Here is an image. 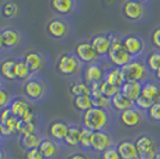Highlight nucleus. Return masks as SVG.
Segmentation results:
<instances>
[{
    "label": "nucleus",
    "mask_w": 160,
    "mask_h": 159,
    "mask_svg": "<svg viewBox=\"0 0 160 159\" xmlns=\"http://www.w3.org/2000/svg\"><path fill=\"white\" fill-rule=\"evenodd\" d=\"M109 37L111 40V48L109 50L108 56L115 66L122 68L132 61L133 56L126 50L122 38H120L118 36H115V35H109Z\"/></svg>",
    "instance_id": "nucleus-1"
},
{
    "label": "nucleus",
    "mask_w": 160,
    "mask_h": 159,
    "mask_svg": "<svg viewBox=\"0 0 160 159\" xmlns=\"http://www.w3.org/2000/svg\"><path fill=\"white\" fill-rule=\"evenodd\" d=\"M109 117L104 109L99 108H91L82 115V123L85 128L92 132H103V129L107 127Z\"/></svg>",
    "instance_id": "nucleus-2"
},
{
    "label": "nucleus",
    "mask_w": 160,
    "mask_h": 159,
    "mask_svg": "<svg viewBox=\"0 0 160 159\" xmlns=\"http://www.w3.org/2000/svg\"><path fill=\"white\" fill-rule=\"evenodd\" d=\"M135 146L138 150L139 159H154L155 156L159 153L157 141L148 135L139 136L135 141Z\"/></svg>",
    "instance_id": "nucleus-3"
},
{
    "label": "nucleus",
    "mask_w": 160,
    "mask_h": 159,
    "mask_svg": "<svg viewBox=\"0 0 160 159\" xmlns=\"http://www.w3.org/2000/svg\"><path fill=\"white\" fill-rule=\"evenodd\" d=\"M122 73L124 75L126 81H138L141 83L142 80L146 78V66L138 60H132L128 65L121 68Z\"/></svg>",
    "instance_id": "nucleus-4"
},
{
    "label": "nucleus",
    "mask_w": 160,
    "mask_h": 159,
    "mask_svg": "<svg viewBox=\"0 0 160 159\" xmlns=\"http://www.w3.org/2000/svg\"><path fill=\"white\" fill-rule=\"evenodd\" d=\"M79 69V60L72 54H63L58 61V71L63 75H72Z\"/></svg>",
    "instance_id": "nucleus-5"
},
{
    "label": "nucleus",
    "mask_w": 160,
    "mask_h": 159,
    "mask_svg": "<svg viewBox=\"0 0 160 159\" xmlns=\"http://www.w3.org/2000/svg\"><path fill=\"white\" fill-rule=\"evenodd\" d=\"M122 11H123V14H124L126 18L132 20H138L143 17L145 7H143L142 3H140V1L130 0V1L124 3Z\"/></svg>",
    "instance_id": "nucleus-6"
},
{
    "label": "nucleus",
    "mask_w": 160,
    "mask_h": 159,
    "mask_svg": "<svg viewBox=\"0 0 160 159\" xmlns=\"http://www.w3.org/2000/svg\"><path fill=\"white\" fill-rule=\"evenodd\" d=\"M75 55L77 58L82 62H93L98 58V54L96 53L93 47L91 46L90 42H81L75 47Z\"/></svg>",
    "instance_id": "nucleus-7"
},
{
    "label": "nucleus",
    "mask_w": 160,
    "mask_h": 159,
    "mask_svg": "<svg viewBox=\"0 0 160 159\" xmlns=\"http://www.w3.org/2000/svg\"><path fill=\"white\" fill-rule=\"evenodd\" d=\"M91 46L93 47V49L96 50V53L99 55H108L109 50L111 48V40L109 37V35H97L91 40Z\"/></svg>",
    "instance_id": "nucleus-8"
},
{
    "label": "nucleus",
    "mask_w": 160,
    "mask_h": 159,
    "mask_svg": "<svg viewBox=\"0 0 160 159\" xmlns=\"http://www.w3.org/2000/svg\"><path fill=\"white\" fill-rule=\"evenodd\" d=\"M142 84L138 81H126L123 86L121 87V93L132 102H135L141 96Z\"/></svg>",
    "instance_id": "nucleus-9"
},
{
    "label": "nucleus",
    "mask_w": 160,
    "mask_h": 159,
    "mask_svg": "<svg viewBox=\"0 0 160 159\" xmlns=\"http://www.w3.org/2000/svg\"><path fill=\"white\" fill-rule=\"evenodd\" d=\"M111 146V139L104 132H94L91 142V148L97 152H104Z\"/></svg>",
    "instance_id": "nucleus-10"
},
{
    "label": "nucleus",
    "mask_w": 160,
    "mask_h": 159,
    "mask_svg": "<svg viewBox=\"0 0 160 159\" xmlns=\"http://www.w3.org/2000/svg\"><path fill=\"white\" fill-rule=\"evenodd\" d=\"M123 46L126 48L128 53L130 54L132 56H136L140 55L143 50V42L140 37L136 36H127L123 38Z\"/></svg>",
    "instance_id": "nucleus-11"
},
{
    "label": "nucleus",
    "mask_w": 160,
    "mask_h": 159,
    "mask_svg": "<svg viewBox=\"0 0 160 159\" xmlns=\"http://www.w3.org/2000/svg\"><path fill=\"white\" fill-rule=\"evenodd\" d=\"M117 151L120 154L121 159H139L138 150L135 142L132 141H122L117 145Z\"/></svg>",
    "instance_id": "nucleus-12"
},
{
    "label": "nucleus",
    "mask_w": 160,
    "mask_h": 159,
    "mask_svg": "<svg viewBox=\"0 0 160 159\" xmlns=\"http://www.w3.org/2000/svg\"><path fill=\"white\" fill-rule=\"evenodd\" d=\"M24 93L31 100H38L44 93L43 84L38 80H29L24 85Z\"/></svg>",
    "instance_id": "nucleus-13"
},
{
    "label": "nucleus",
    "mask_w": 160,
    "mask_h": 159,
    "mask_svg": "<svg viewBox=\"0 0 160 159\" xmlns=\"http://www.w3.org/2000/svg\"><path fill=\"white\" fill-rule=\"evenodd\" d=\"M141 96L146 97L152 103H159L160 102V85L155 83H145L142 85Z\"/></svg>",
    "instance_id": "nucleus-14"
},
{
    "label": "nucleus",
    "mask_w": 160,
    "mask_h": 159,
    "mask_svg": "<svg viewBox=\"0 0 160 159\" xmlns=\"http://www.w3.org/2000/svg\"><path fill=\"white\" fill-rule=\"evenodd\" d=\"M121 122L127 127H136L140 125L141 122V115L140 113L136 110V109H129V110H126L123 113H121Z\"/></svg>",
    "instance_id": "nucleus-15"
},
{
    "label": "nucleus",
    "mask_w": 160,
    "mask_h": 159,
    "mask_svg": "<svg viewBox=\"0 0 160 159\" xmlns=\"http://www.w3.org/2000/svg\"><path fill=\"white\" fill-rule=\"evenodd\" d=\"M47 31L55 38H62L67 33V25L60 19H53L48 23Z\"/></svg>",
    "instance_id": "nucleus-16"
},
{
    "label": "nucleus",
    "mask_w": 160,
    "mask_h": 159,
    "mask_svg": "<svg viewBox=\"0 0 160 159\" xmlns=\"http://www.w3.org/2000/svg\"><path fill=\"white\" fill-rule=\"evenodd\" d=\"M10 110L13 116H16L17 119L22 120L28 113L31 111V106L29 105V103H27L25 100H14L11 105H10Z\"/></svg>",
    "instance_id": "nucleus-17"
},
{
    "label": "nucleus",
    "mask_w": 160,
    "mask_h": 159,
    "mask_svg": "<svg viewBox=\"0 0 160 159\" xmlns=\"http://www.w3.org/2000/svg\"><path fill=\"white\" fill-rule=\"evenodd\" d=\"M104 80L107 81L108 84L117 87V89H120V90H121V87L123 86V84L126 83V79H124V75H123V73H122V69L118 68V67L110 69V71L107 73L105 79Z\"/></svg>",
    "instance_id": "nucleus-18"
},
{
    "label": "nucleus",
    "mask_w": 160,
    "mask_h": 159,
    "mask_svg": "<svg viewBox=\"0 0 160 159\" xmlns=\"http://www.w3.org/2000/svg\"><path fill=\"white\" fill-rule=\"evenodd\" d=\"M103 69L100 68V66L92 64L85 69V79L88 84H94V83H99L103 81Z\"/></svg>",
    "instance_id": "nucleus-19"
},
{
    "label": "nucleus",
    "mask_w": 160,
    "mask_h": 159,
    "mask_svg": "<svg viewBox=\"0 0 160 159\" xmlns=\"http://www.w3.org/2000/svg\"><path fill=\"white\" fill-rule=\"evenodd\" d=\"M24 61L28 65L29 69L31 73H36L38 72L42 66H43V60H42V56H41L38 53L36 52H31V53H28L24 58Z\"/></svg>",
    "instance_id": "nucleus-20"
},
{
    "label": "nucleus",
    "mask_w": 160,
    "mask_h": 159,
    "mask_svg": "<svg viewBox=\"0 0 160 159\" xmlns=\"http://www.w3.org/2000/svg\"><path fill=\"white\" fill-rule=\"evenodd\" d=\"M111 104H112V106L116 110H118L121 113H123L126 110H129V109H133L134 106L133 102L129 100L128 98H126L121 92L117 93L115 97L111 98Z\"/></svg>",
    "instance_id": "nucleus-21"
},
{
    "label": "nucleus",
    "mask_w": 160,
    "mask_h": 159,
    "mask_svg": "<svg viewBox=\"0 0 160 159\" xmlns=\"http://www.w3.org/2000/svg\"><path fill=\"white\" fill-rule=\"evenodd\" d=\"M69 127L67 126L65 122H54L53 125L50 126V135L53 136L54 139L56 140H65L67 135V132H68Z\"/></svg>",
    "instance_id": "nucleus-22"
},
{
    "label": "nucleus",
    "mask_w": 160,
    "mask_h": 159,
    "mask_svg": "<svg viewBox=\"0 0 160 159\" xmlns=\"http://www.w3.org/2000/svg\"><path fill=\"white\" fill-rule=\"evenodd\" d=\"M74 106L80 110V111H87L91 108H93V100H92V96L90 95H84V96H77L73 100Z\"/></svg>",
    "instance_id": "nucleus-23"
},
{
    "label": "nucleus",
    "mask_w": 160,
    "mask_h": 159,
    "mask_svg": "<svg viewBox=\"0 0 160 159\" xmlns=\"http://www.w3.org/2000/svg\"><path fill=\"white\" fill-rule=\"evenodd\" d=\"M38 150L41 151L44 159H53L58 154V147L50 140H43L41 142Z\"/></svg>",
    "instance_id": "nucleus-24"
},
{
    "label": "nucleus",
    "mask_w": 160,
    "mask_h": 159,
    "mask_svg": "<svg viewBox=\"0 0 160 159\" xmlns=\"http://www.w3.org/2000/svg\"><path fill=\"white\" fill-rule=\"evenodd\" d=\"M16 62L13 60H6L0 65V74L6 79H16Z\"/></svg>",
    "instance_id": "nucleus-25"
},
{
    "label": "nucleus",
    "mask_w": 160,
    "mask_h": 159,
    "mask_svg": "<svg viewBox=\"0 0 160 159\" xmlns=\"http://www.w3.org/2000/svg\"><path fill=\"white\" fill-rule=\"evenodd\" d=\"M2 38H4V47L13 48L19 42V35L13 29H5L2 30Z\"/></svg>",
    "instance_id": "nucleus-26"
},
{
    "label": "nucleus",
    "mask_w": 160,
    "mask_h": 159,
    "mask_svg": "<svg viewBox=\"0 0 160 159\" xmlns=\"http://www.w3.org/2000/svg\"><path fill=\"white\" fill-rule=\"evenodd\" d=\"M42 141L43 140L41 139L38 134L32 133V134H29V135H24L22 138V146L29 151V150H33V148H38Z\"/></svg>",
    "instance_id": "nucleus-27"
},
{
    "label": "nucleus",
    "mask_w": 160,
    "mask_h": 159,
    "mask_svg": "<svg viewBox=\"0 0 160 159\" xmlns=\"http://www.w3.org/2000/svg\"><path fill=\"white\" fill-rule=\"evenodd\" d=\"M50 5L56 12L61 14H67L69 13L73 10V1L72 0H53L50 3Z\"/></svg>",
    "instance_id": "nucleus-28"
},
{
    "label": "nucleus",
    "mask_w": 160,
    "mask_h": 159,
    "mask_svg": "<svg viewBox=\"0 0 160 159\" xmlns=\"http://www.w3.org/2000/svg\"><path fill=\"white\" fill-rule=\"evenodd\" d=\"M71 93L74 97L77 96H84V95H90L91 96V84L87 81H77L71 85Z\"/></svg>",
    "instance_id": "nucleus-29"
},
{
    "label": "nucleus",
    "mask_w": 160,
    "mask_h": 159,
    "mask_svg": "<svg viewBox=\"0 0 160 159\" xmlns=\"http://www.w3.org/2000/svg\"><path fill=\"white\" fill-rule=\"evenodd\" d=\"M17 123H18V119L16 116H12L10 120H7L6 122L0 123V133L4 136H8L14 132H17Z\"/></svg>",
    "instance_id": "nucleus-30"
},
{
    "label": "nucleus",
    "mask_w": 160,
    "mask_h": 159,
    "mask_svg": "<svg viewBox=\"0 0 160 159\" xmlns=\"http://www.w3.org/2000/svg\"><path fill=\"white\" fill-rule=\"evenodd\" d=\"M65 142L69 146H77L80 144V129L78 127H69L67 135L65 138Z\"/></svg>",
    "instance_id": "nucleus-31"
},
{
    "label": "nucleus",
    "mask_w": 160,
    "mask_h": 159,
    "mask_svg": "<svg viewBox=\"0 0 160 159\" xmlns=\"http://www.w3.org/2000/svg\"><path fill=\"white\" fill-rule=\"evenodd\" d=\"M17 133L24 135H29L36 133V123L35 122H25L23 120L18 119V123H17Z\"/></svg>",
    "instance_id": "nucleus-32"
},
{
    "label": "nucleus",
    "mask_w": 160,
    "mask_h": 159,
    "mask_svg": "<svg viewBox=\"0 0 160 159\" xmlns=\"http://www.w3.org/2000/svg\"><path fill=\"white\" fill-rule=\"evenodd\" d=\"M31 74L28 65L25 64L24 60H19L16 62V79L25 80L29 78V75Z\"/></svg>",
    "instance_id": "nucleus-33"
},
{
    "label": "nucleus",
    "mask_w": 160,
    "mask_h": 159,
    "mask_svg": "<svg viewBox=\"0 0 160 159\" xmlns=\"http://www.w3.org/2000/svg\"><path fill=\"white\" fill-rule=\"evenodd\" d=\"M147 66L149 67L151 71H154L157 73L160 69V53L154 52L147 56Z\"/></svg>",
    "instance_id": "nucleus-34"
},
{
    "label": "nucleus",
    "mask_w": 160,
    "mask_h": 159,
    "mask_svg": "<svg viewBox=\"0 0 160 159\" xmlns=\"http://www.w3.org/2000/svg\"><path fill=\"white\" fill-rule=\"evenodd\" d=\"M92 131L87 129V128H82L80 129V145L85 148H90L91 147V142H92V136H93Z\"/></svg>",
    "instance_id": "nucleus-35"
},
{
    "label": "nucleus",
    "mask_w": 160,
    "mask_h": 159,
    "mask_svg": "<svg viewBox=\"0 0 160 159\" xmlns=\"http://www.w3.org/2000/svg\"><path fill=\"white\" fill-rule=\"evenodd\" d=\"M100 89H102V95L103 96H105V97H108V98H112V97H115L117 93L121 92L120 89H117V87L112 86V85H110V84H108L105 80H103L102 81V86H100Z\"/></svg>",
    "instance_id": "nucleus-36"
},
{
    "label": "nucleus",
    "mask_w": 160,
    "mask_h": 159,
    "mask_svg": "<svg viewBox=\"0 0 160 159\" xmlns=\"http://www.w3.org/2000/svg\"><path fill=\"white\" fill-rule=\"evenodd\" d=\"M17 12H18V6H17L16 3L8 1V3H5V4L2 5V14H4L5 17L11 18V17L16 16Z\"/></svg>",
    "instance_id": "nucleus-37"
},
{
    "label": "nucleus",
    "mask_w": 160,
    "mask_h": 159,
    "mask_svg": "<svg viewBox=\"0 0 160 159\" xmlns=\"http://www.w3.org/2000/svg\"><path fill=\"white\" fill-rule=\"evenodd\" d=\"M92 100H93L94 108H99V109H104V110L111 103V100L105 97V96H103V95L97 96V97H92Z\"/></svg>",
    "instance_id": "nucleus-38"
},
{
    "label": "nucleus",
    "mask_w": 160,
    "mask_h": 159,
    "mask_svg": "<svg viewBox=\"0 0 160 159\" xmlns=\"http://www.w3.org/2000/svg\"><path fill=\"white\" fill-rule=\"evenodd\" d=\"M154 103H152L149 100H147L146 97L143 96H140L138 100L134 102V105H136L139 109H142V110H149V108L153 105Z\"/></svg>",
    "instance_id": "nucleus-39"
},
{
    "label": "nucleus",
    "mask_w": 160,
    "mask_h": 159,
    "mask_svg": "<svg viewBox=\"0 0 160 159\" xmlns=\"http://www.w3.org/2000/svg\"><path fill=\"white\" fill-rule=\"evenodd\" d=\"M148 115H149V117L154 121H160V102L159 103H154L153 105L149 108V110H148Z\"/></svg>",
    "instance_id": "nucleus-40"
},
{
    "label": "nucleus",
    "mask_w": 160,
    "mask_h": 159,
    "mask_svg": "<svg viewBox=\"0 0 160 159\" xmlns=\"http://www.w3.org/2000/svg\"><path fill=\"white\" fill-rule=\"evenodd\" d=\"M102 159H121V157L118 154L117 148L110 147V148H108L107 151H104L102 153Z\"/></svg>",
    "instance_id": "nucleus-41"
},
{
    "label": "nucleus",
    "mask_w": 160,
    "mask_h": 159,
    "mask_svg": "<svg viewBox=\"0 0 160 159\" xmlns=\"http://www.w3.org/2000/svg\"><path fill=\"white\" fill-rule=\"evenodd\" d=\"M25 159H44L42 153L38 148H33V150H29L25 153Z\"/></svg>",
    "instance_id": "nucleus-42"
},
{
    "label": "nucleus",
    "mask_w": 160,
    "mask_h": 159,
    "mask_svg": "<svg viewBox=\"0 0 160 159\" xmlns=\"http://www.w3.org/2000/svg\"><path fill=\"white\" fill-rule=\"evenodd\" d=\"M13 115L11 113L10 108H4L1 111H0V123H4L6 122L7 120H10Z\"/></svg>",
    "instance_id": "nucleus-43"
},
{
    "label": "nucleus",
    "mask_w": 160,
    "mask_h": 159,
    "mask_svg": "<svg viewBox=\"0 0 160 159\" xmlns=\"http://www.w3.org/2000/svg\"><path fill=\"white\" fill-rule=\"evenodd\" d=\"M152 43L160 49V28L155 29L152 33Z\"/></svg>",
    "instance_id": "nucleus-44"
},
{
    "label": "nucleus",
    "mask_w": 160,
    "mask_h": 159,
    "mask_svg": "<svg viewBox=\"0 0 160 159\" xmlns=\"http://www.w3.org/2000/svg\"><path fill=\"white\" fill-rule=\"evenodd\" d=\"M8 102V93L6 90L0 87V106H5Z\"/></svg>",
    "instance_id": "nucleus-45"
},
{
    "label": "nucleus",
    "mask_w": 160,
    "mask_h": 159,
    "mask_svg": "<svg viewBox=\"0 0 160 159\" xmlns=\"http://www.w3.org/2000/svg\"><path fill=\"white\" fill-rule=\"evenodd\" d=\"M67 159H90L88 156L86 154H81V153H75V154H72V156H69Z\"/></svg>",
    "instance_id": "nucleus-46"
},
{
    "label": "nucleus",
    "mask_w": 160,
    "mask_h": 159,
    "mask_svg": "<svg viewBox=\"0 0 160 159\" xmlns=\"http://www.w3.org/2000/svg\"><path fill=\"white\" fill-rule=\"evenodd\" d=\"M4 48V38H2V31H0V49Z\"/></svg>",
    "instance_id": "nucleus-47"
},
{
    "label": "nucleus",
    "mask_w": 160,
    "mask_h": 159,
    "mask_svg": "<svg viewBox=\"0 0 160 159\" xmlns=\"http://www.w3.org/2000/svg\"><path fill=\"white\" fill-rule=\"evenodd\" d=\"M0 159H4V153H2L1 150H0Z\"/></svg>",
    "instance_id": "nucleus-48"
},
{
    "label": "nucleus",
    "mask_w": 160,
    "mask_h": 159,
    "mask_svg": "<svg viewBox=\"0 0 160 159\" xmlns=\"http://www.w3.org/2000/svg\"><path fill=\"white\" fill-rule=\"evenodd\" d=\"M157 78H158V79L160 80V69L158 71V72H157Z\"/></svg>",
    "instance_id": "nucleus-49"
},
{
    "label": "nucleus",
    "mask_w": 160,
    "mask_h": 159,
    "mask_svg": "<svg viewBox=\"0 0 160 159\" xmlns=\"http://www.w3.org/2000/svg\"><path fill=\"white\" fill-rule=\"evenodd\" d=\"M154 159H160V152L158 153V154H157V156H155V158Z\"/></svg>",
    "instance_id": "nucleus-50"
},
{
    "label": "nucleus",
    "mask_w": 160,
    "mask_h": 159,
    "mask_svg": "<svg viewBox=\"0 0 160 159\" xmlns=\"http://www.w3.org/2000/svg\"><path fill=\"white\" fill-rule=\"evenodd\" d=\"M0 135H1V133H0Z\"/></svg>",
    "instance_id": "nucleus-51"
}]
</instances>
